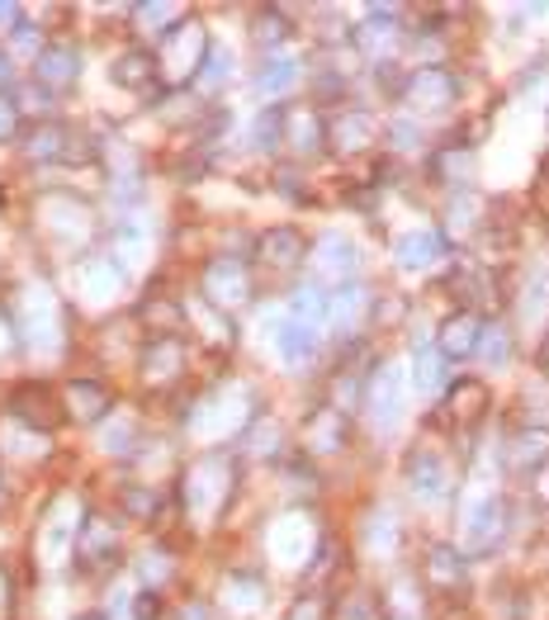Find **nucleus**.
<instances>
[{"label":"nucleus","instance_id":"f257e3e1","mask_svg":"<svg viewBox=\"0 0 549 620\" xmlns=\"http://www.w3.org/2000/svg\"><path fill=\"white\" fill-rule=\"evenodd\" d=\"M209 48H214V39L204 33L200 20H185L175 24L166 39H156V72H162V91H181V85H194V77H200V67L209 58Z\"/></svg>","mask_w":549,"mask_h":620},{"label":"nucleus","instance_id":"f03ea898","mask_svg":"<svg viewBox=\"0 0 549 620\" xmlns=\"http://www.w3.org/2000/svg\"><path fill=\"white\" fill-rule=\"evenodd\" d=\"M185 507L190 517H204V521H218L227 502H233V488H237V465L227 455H204L200 465L190 469L185 478Z\"/></svg>","mask_w":549,"mask_h":620},{"label":"nucleus","instance_id":"7ed1b4c3","mask_svg":"<svg viewBox=\"0 0 549 620\" xmlns=\"http://www.w3.org/2000/svg\"><path fill=\"white\" fill-rule=\"evenodd\" d=\"M200 289L209 298V308L233 313L252 298V271H246V261H237V256H214L200 275Z\"/></svg>","mask_w":549,"mask_h":620},{"label":"nucleus","instance_id":"20e7f679","mask_svg":"<svg viewBox=\"0 0 549 620\" xmlns=\"http://www.w3.org/2000/svg\"><path fill=\"white\" fill-rule=\"evenodd\" d=\"M459 100V77L450 72V67H417L413 77H407V91H403V104H413V110L421 114H446L455 110Z\"/></svg>","mask_w":549,"mask_h":620},{"label":"nucleus","instance_id":"39448f33","mask_svg":"<svg viewBox=\"0 0 549 620\" xmlns=\"http://www.w3.org/2000/svg\"><path fill=\"white\" fill-rule=\"evenodd\" d=\"M77 569L85 573H104L119 559V526L104 511H85L81 530H77Z\"/></svg>","mask_w":549,"mask_h":620},{"label":"nucleus","instance_id":"423d86ee","mask_svg":"<svg viewBox=\"0 0 549 620\" xmlns=\"http://www.w3.org/2000/svg\"><path fill=\"white\" fill-rule=\"evenodd\" d=\"M285 148L308 162V156L332 148V123L313 104H285Z\"/></svg>","mask_w":549,"mask_h":620},{"label":"nucleus","instance_id":"0eeeda50","mask_svg":"<svg viewBox=\"0 0 549 620\" xmlns=\"http://www.w3.org/2000/svg\"><path fill=\"white\" fill-rule=\"evenodd\" d=\"M81 81V48L77 43H48L33 62V85H43V95H67Z\"/></svg>","mask_w":549,"mask_h":620},{"label":"nucleus","instance_id":"6e6552de","mask_svg":"<svg viewBox=\"0 0 549 620\" xmlns=\"http://www.w3.org/2000/svg\"><path fill=\"white\" fill-rule=\"evenodd\" d=\"M484 317H478L474 308H455L446 323L436 327V350L446 360H469V356H478V342H484Z\"/></svg>","mask_w":549,"mask_h":620},{"label":"nucleus","instance_id":"1a4fd4ad","mask_svg":"<svg viewBox=\"0 0 549 620\" xmlns=\"http://www.w3.org/2000/svg\"><path fill=\"white\" fill-rule=\"evenodd\" d=\"M365 413L375 421L379 431L398 427L403 417V379L394 365H375V375H369V388H365Z\"/></svg>","mask_w":549,"mask_h":620},{"label":"nucleus","instance_id":"9d476101","mask_svg":"<svg viewBox=\"0 0 549 620\" xmlns=\"http://www.w3.org/2000/svg\"><path fill=\"white\" fill-rule=\"evenodd\" d=\"M62 413H67V407L52 403V394H48L43 384H20V388L10 394V417L20 421V427L39 431V436H48L52 427H58Z\"/></svg>","mask_w":549,"mask_h":620},{"label":"nucleus","instance_id":"9b49d317","mask_svg":"<svg viewBox=\"0 0 549 620\" xmlns=\"http://www.w3.org/2000/svg\"><path fill=\"white\" fill-rule=\"evenodd\" d=\"M507 530V507L498 498H484L465 511V555H488V549H498Z\"/></svg>","mask_w":549,"mask_h":620},{"label":"nucleus","instance_id":"f8f14e48","mask_svg":"<svg viewBox=\"0 0 549 620\" xmlns=\"http://www.w3.org/2000/svg\"><path fill=\"white\" fill-rule=\"evenodd\" d=\"M407 488H413L421 502H440V498H446V492H450V465L440 459V450L417 446L413 455H407Z\"/></svg>","mask_w":549,"mask_h":620},{"label":"nucleus","instance_id":"ddd939ff","mask_svg":"<svg viewBox=\"0 0 549 620\" xmlns=\"http://www.w3.org/2000/svg\"><path fill=\"white\" fill-rule=\"evenodd\" d=\"M114 85L129 95H156L162 91V72H156V52L152 48H129L114 58Z\"/></svg>","mask_w":549,"mask_h":620},{"label":"nucleus","instance_id":"4468645a","mask_svg":"<svg viewBox=\"0 0 549 620\" xmlns=\"http://www.w3.org/2000/svg\"><path fill=\"white\" fill-rule=\"evenodd\" d=\"M256 261L271 265V271H294V265L308 261V242H304L298 227L279 223V227H271V233L256 237Z\"/></svg>","mask_w":549,"mask_h":620},{"label":"nucleus","instance_id":"2eb2a0df","mask_svg":"<svg viewBox=\"0 0 549 620\" xmlns=\"http://www.w3.org/2000/svg\"><path fill=\"white\" fill-rule=\"evenodd\" d=\"M317 261V285H336V289H342V285H356V265H360V252H356V246H350L346 237H323V242H317V252H313Z\"/></svg>","mask_w":549,"mask_h":620},{"label":"nucleus","instance_id":"dca6fc26","mask_svg":"<svg viewBox=\"0 0 549 620\" xmlns=\"http://www.w3.org/2000/svg\"><path fill=\"white\" fill-rule=\"evenodd\" d=\"M502 465L511 474H540L549 465V427H521L507 436Z\"/></svg>","mask_w":549,"mask_h":620},{"label":"nucleus","instance_id":"f3484780","mask_svg":"<svg viewBox=\"0 0 549 620\" xmlns=\"http://www.w3.org/2000/svg\"><path fill=\"white\" fill-rule=\"evenodd\" d=\"M421 578H427L431 588H440V592L465 588L469 555L465 549H455V545H427V555H421Z\"/></svg>","mask_w":549,"mask_h":620},{"label":"nucleus","instance_id":"a211bd4d","mask_svg":"<svg viewBox=\"0 0 549 620\" xmlns=\"http://www.w3.org/2000/svg\"><path fill=\"white\" fill-rule=\"evenodd\" d=\"M77 143L81 138L58 119H43V123H33V129L24 133V152L33 156V162H72Z\"/></svg>","mask_w":549,"mask_h":620},{"label":"nucleus","instance_id":"6ab92c4d","mask_svg":"<svg viewBox=\"0 0 549 620\" xmlns=\"http://www.w3.org/2000/svg\"><path fill=\"white\" fill-rule=\"evenodd\" d=\"M138 369H143V384L166 388L185 375V346L175 342V336H152V346L143 350V365Z\"/></svg>","mask_w":549,"mask_h":620},{"label":"nucleus","instance_id":"aec40b11","mask_svg":"<svg viewBox=\"0 0 549 620\" xmlns=\"http://www.w3.org/2000/svg\"><path fill=\"white\" fill-rule=\"evenodd\" d=\"M356 43L360 52H369V58H379V62H388V52L398 48V10L394 6H369V14H365V24L356 29Z\"/></svg>","mask_w":549,"mask_h":620},{"label":"nucleus","instance_id":"412c9836","mask_svg":"<svg viewBox=\"0 0 549 620\" xmlns=\"http://www.w3.org/2000/svg\"><path fill=\"white\" fill-rule=\"evenodd\" d=\"M271 342H275V356L285 365H308L317 356V342H323V332H313L304 323H294V317H275L271 323Z\"/></svg>","mask_w":549,"mask_h":620},{"label":"nucleus","instance_id":"4be33fe9","mask_svg":"<svg viewBox=\"0 0 549 620\" xmlns=\"http://www.w3.org/2000/svg\"><path fill=\"white\" fill-rule=\"evenodd\" d=\"M431 181L440 190H455V194H469L474 190V152L465 143H450V148H436L431 152Z\"/></svg>","mask_w":549,"mask_h":620},{"label":"nucleus","instance_id":"5701e85b","mask_svg":"<svg viewBox=\"0 0 549 620\" xmlns=\"http://www.w3.org/2000/svg\"><path fill=\"white\" fill-rule=\"evenodd\" d=\"M394 261L403 265V271H431V265L446 261V233H431V227L403 233L394 242Z\"/></svg>","mask_w":549,"mask_h":620},{"label":"nucleus","instance_id":"b1692460","mask_svg":"<svg viewBox=\"0 0 549 620\" xmlns=\"http://www.w3.org/2000/svg\"><path fill=\"white\" fill-rule=\"evenodd\" d=\"M298 81H304V62H298L294 52H265V58H261L256 91H261L265 100H279V95H289Z\"/></svg>","mask_w":549,"mask_h":620},{"label":"nucleus","instance_id":"393cba45","mask_svg":"<svg viewBox=\"0 0 549 620\" xmlns=\"http://www.w3.org/2000/svg\"><path fill=\"white\" fill-rule=\"evenodd\" d=\"M62 407H67V417H77V421H100L104 413H114V398H110V388L95 379H67Z\"/></svg>","mask_w":549,"mask_h":620},{"label":"nucleus","instance_id":"a878e982","mask_svg":"<svg viewBox=\"0 0 549 620\" xmlns=\"http://www.w3.org/2000/svg\"><path fill=\"white\" fill-rule=\"evenodd\" d=\"M375 138H379V123L365 110H342L332 119V148L336 152H365V148H375Z\"/></svg>","mask_w":549,"mask_h":620},{"label":"nucleus","instance_id":"bb28decb","mask_svg":"<svg viewBox=\"0 0 549 620\" xmlns=\"http://www.w3.org/2000/svg\"><path fill=\"white\" fill-rule=\"evenodd\" d=\"M289 317L294 323H304V327H313V332H327L332 327V294H327V285H317V279L298 285L294 298H289Z\"/></svg>","mask_w":549,"mask_h":620},{"label":"nucleus","instance_id":"cd10ccee","mask_svg":"<svg viewBox=\"0 0 549 620\" xmlns=\"http://www.w3.org/2000/svg\"><path fill=\"white\" fill-rule=\"evenodd\" d=\"M446 413L459 427H474V421L488 413V384L484 379H455L446 388Z\"/></svg>","mask_w":549,"mask_h":620},{"label":"nucleus","instance_id":"c85d7f7f","mask_svg":"<svg viewBox=\"0 0 549 620\" xmlns=\"http://www.w3.org/2000/svg\"><path fill=\"white\" fill-rule=\"evenodd\" d=\"M413 388L417 394H446L450 388V360L436 350V342H421L413 350Z\"/></svg>","mask_w":549,"mask_h":620},{"label":"nucleus","instance_id":"c756f323","mask_svg":"<svg viewBox=\"0 0 549 620\" xmlns=\"http://www.w3.org/2000/svg\"><path fill=\"white\" fill-rule=\"evenodd\" d=\"M308 450L313 455H336L346 446V413L342 407H323V413L308 417Z\"/></svg>","mask_w":549,"mask_h":620},{"label":"nucleus","instance_id":"7c9ffc66","mask_svg":"<svg viewBox=\"0 0 549 620\" xmlns=\"http://www.w3.org/2000/svg\"><path fill=\"white\" fill-rule=\"evenodd\" d=\"M484 214H488L484 194H474V190H469V194H455V204L446 209V223H450V227H446V242H450V237H455V242H459V237H474L478 227H484Z\"/></svg>","mask_w":549,"mask_h":620},{"label":"nucleus","instance_id":"2f4dec72","mask_svg":"<svg viewBox=\"0 0 549 620\" xmlns=\"http://www.w3.org/2000/svg\"><path fill=\"white\" fill-rule=\"evenodd\" d=\"M369 313V298L360 285H342V289H332V327L336 332H356V323Z\"/></svg>","mask_w":549,"mask_h":620},{"label":"nucleus","instance_id":"473e14b6","mask_svg":"<svg viewBox=\"0 0 549 620\" xmlns=\"http://www.w3.org/2000/svg\"><path fill=\"white\" fill-rule=\"evenodd\" d=\"M190 14L181 10V6H156V0H143V6H133V24L143 29V33H152L156 29V39H166V33L175 29V24H185Z\"/></svg>","mask_w":549,"mask_h":620},{"label":"nucleus","instance_id":"72a5a7b5","mask_svg":"<svg viewBox=\"0 0 549 620\" xmlns=\"http://www.w3.org/2000/svg\"><path fill=\"white\" fill-rule=\"evenodd\" d=\"M227 81H233V52H227L223 43H214L209 48V58H204V67H200V77H194V91L214 95V91H223Z\"/></svg>","mask_w":549,"mask_h":620},{"label":"nucleus","instance_id":"f704fd0d","mask_svg":"<svg viewBox=\"0 0 549 620\" xmlns=\"http://www.w3.org/2000/svg\"><path fill=\"white\" fill-rule=\"evenodd\" d=\"M252 148L256 152H279V148H285V104H271V110L256 114V123H252Z\"/></svg>","mask_w":549,"mask_h":620},{"label":"nucleus","instance_id":"c9c22d12","mask_svg":"<svg viewBox=\"0 0 549 620\" xmlns=\"http://www.w3.org/2000/svg\"><path fill=\"white\" fill-rule=\"evenodd\" d=\"M261 597H265V588H261L256 573H233L223 582V601H227V607H237V611H256Z\"/></svg>","mask_w":549,"mask_h":620},{"label":"nucleus","instance_id":"e433bc0d","mask_svg":"<svg viewBox=\"0 0 549 620\" xmlns=\"http://www.w3.org/2000/svg\"><path fill=\"white\" fill-rule=\"evenodd\" d=\"M252 33H256V43H261V48L279 52V43L289 39V14H285V10H256Z\"/></svg>","mask_w":549,"mask_h":620},{"label":"nucleus","instance_id":"4c0bfd02","mask_svg":"<svg viewBox=\"0 0 549 620\" xmlns=\"http://www.w3.org/2000/svg\"><path fill=\"white\" fill-rule=\"evenodd\" d=\"M474 360H484L488 369L507 365V360H511V332H507L502 323H488V327H484V342H478V356H474Z\"/></svg>","mask_w":549,"mask_h":620},{"label":"nucleus","instance_id":"58836bf2","mask_svg":"<svg viewBox=\"0 0 549 620\" xmlns=\"http://www.w3.org/2000/svg\"><path fill=\"white\" fill-rule=\"evenodd\" d=\"M450 285H455L459 294H465L469 304H492V279H488L484 271H478V265H459Z\"/></svg>","mask_w":549,"mask_h":620},{"label":"nucleus","instance_id":"ea45409f","mask_svg":"<svg viewBox=\"0 0 549 620\" xmlns=\"http://www.w3.org/2000/svg\"><path fill=\"white\" fill-rule=\"evenodd\" d=\"M123 507H129V517L152 521L156 507H162V492H156V488H143V484H129V488H123Z\"/></svg>","mask_w":549,"mask_h":620},{"label":"nucleus","instance_id":"a19ab883","mask_svg":"<svg viewBox=\"0 0 549 620\" xmlns=\"http://www.w3.org/2000/svg\"><path fill=\"white\" fill-rule=\"evenodd\" d=\"M407 77H413V72H403L398 62H375V81H379V91H384V95L403 100V91H407Z\"/></svg>","mask_w":549,"mask_h":620},{"label":"nucleus","instance_id":"79ce46f5","mask_svg":"<svg viewBox=\"0 0 549 620\" xmlns=\"http://www.w3.org/2000/svg\"><path fill=\"white\" fill-rule=\"evenodd\" d=\"M388 148H394V152H417L421 148V129H417V123H407V119H398V123H388Z\"/></svg>","mask_w":549,"mask_h":620},{"label":"nucleus","instance_id":"37998d69","mask_svg":"<svg viewBox=\"0 0 549 620\" xmlns=\"http://www.w3.org/2000/svg\"><path fill=\"white\" fill-rule=\"evenodd\" d=\"M285 620H327V601H323V592H304L294 601V607L285 611Z\"/></svg>","mask_w":549,"mask_h":620},{"label":"nucleus","instance_id":"c03bdc74","mask_svg":"<svg viewBox=\"0 0 549 620\" xmlns=\"http://www.w3.org/2000/svg\"><path fill=\"white\" fill-rule=\"evenodd\" d=\"M14 133H20V104L14 95H0V143H10Z\"/></svg>","mask_w":549,"mask_h":620},{"label":"nucleus","instance_id":"a18cd8bd","mask_svg":"<svg viewBox=\"0 0 549 620\" xmlns=\"http://www.w3.org/2000/svg\"><path fill=\"white\" fill-rule=\"evenodd\" d=\"M133 620H162V592H138L133 597Z\"/></svg>","mask_w":549,"mask_h":620},{"label":"nucleus","instance_id":"49530a36","mask_svg":"<svg viewBox=\"0 0 549 620\" xmlns=\"http://www.w3.org/2000/svg\"><path fill=\"white\" fill-rule=\"evenodd\" d=\"M14 48H20V52H29V62H39V52H43L48 43H39V39H33V29H29V24H20V29H14Z\"/></svg>","mask_w":549,"mask_h":620},{"label":"nucleus","instance_id":"de8ad7c7","mask_svg":"<svg viewBox=\"0 0 549 620\" xmlns=\"http://www.w3.org/2000/svg\"><path fill=\"white\" fill-rule=\"evenodd\" d=\"M10 616H14V582L0 569V620H10Z\"/></svg>","mask_w":549,"mask_h":620},{"label":"nucleus","instance_id":"09e8293b","mask_svg":"<svg viewBox=\"0 0 549 620\" xmlns=\"http://www.w3.org/2000/svg\"><path fill=\"white\" fill-rule=\"evenodd\" d=\"M403 313H407V304L394 294V304H375V323H403Z\"/></svg>","mask_w":549,"mask_h":620},{"label":"nucleus","instance_id":"8fccbe9b","mask_svg":"<svg viewBox=\"0 0 549 620\" xmlns=\"http://www.w3.org/2000/svg\"><path fill=\"white\" fill-rule=\"evenodd\" d=\"M143 573L162 582V578L171 573V555H148V559H143Z\"/></svg>","mask_w":549,"mask_h":620},{"label":"nucleus","instance_id":"3c124183","mask_svg":"<svg viewBox=\"0 0 549 620\" xmlns=\"http://www.w3.org/2000/svg\"><path fill=\"white\" fill-rule=\"evenodd\" d=\"M0 95H14V62L0 52Z\"/></svg>","mask_w":549,"mask_h":620},{"label":"nucleus","instance_id":"603ef678","mask_svg":"<svg viewBox=\"0 0 549 620\" xmlns=\"http://www.w3.org/2000/svg\"><path fill=\"white\" fill-rule=\"evenodd\" d=\"M20 24H24V20H20V6H0V29H10V33H14Z\"/></svg>","mask_w":549,"mask_h":620},{"label":"nucleus","instance_id":"864d4df0","mask_svg":"<svg viewBox=\"0 0 549 620\" xmlns=\"http://www.w3.org/2000/svg\"><path fill=\"white\" fill-rule=\"evenodd\" d=\"M181 620H214V611H209V607H200V601H190V607L181 611Z\"/></svg>","mask_w":549,"mask_h":620},{"label":"nucleus","instance_id":"5fc2aeb1","mask_svg":"<svg viewBox=\"0 0 549 620\" xmlns=\"http://www.w3.org/2000/svg\"><path fill=\"white\" fill-rule=\"evenodd\" d=\"M10 507V488H6V478H0V511Z\"/></svg>","mask_w":549,"mask_h":620},{"label":"nucleus","instance_id":"6e6d98bb","mask_svg":"<svg viewBox=\"0 0 549 620\" xmlns=\"http://www.w3.org/2000/svg\"><path fill=\"white\" fill-rule=\"evenodd\" d=\"M77 620H104V616H100V611H81Z\"/></svg>","mask_w":549,"mask_h":620},{"label":"nucleus","instance_id":"4d7b16f0","mask_svg":"<svg viewBox=\"0 0 549 620\" xmlns=\"http://www.w3.org/2000/svg\"><path fill=\"white\" fill-rule=\"evenodd\" d=\"M540 360H549V336H545V342H540Z\"/></svg>","mask_w":549,"mask_h":620}]
</instances>
